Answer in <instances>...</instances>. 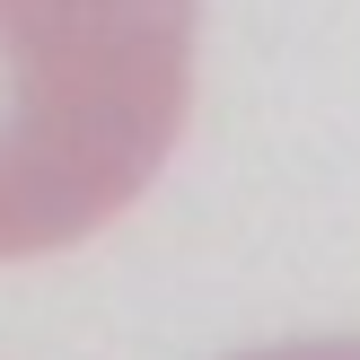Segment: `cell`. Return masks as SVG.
Returning a JSON list of instances; mask_svg holds the SVG:
<instances>
[{
	"label": "cell",
	"instance_id": "obj_1",
	"mask_svg": "<svg viewBox=\"0 0 360 360\" xmlns=\"http://www.w3.org/2000/svg\"><path fill=\"white\" fill-rule=\"evenodd\" d=\"M193 0H0V264L79 246L167 167Z\"/></svg>",
	"mask_w": 360,
	"mask_h": 360
},
{
	"label": "cell",
	"instance_id": "obj_2",
	"mask_svg": "<svg viewBox=\"0 0 360 360\" xmlns=\"http://www.w3.org/2000/svg\"><path fill=\"white\" fill-rule=\"evenodd\" d=\"M238 360H360V343H273V352H238Z\"/></svg>",
	"mask_w": 360,
	"mask_h": 360
}]
</instances>
